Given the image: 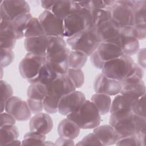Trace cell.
Listing matches in <instances>:
<instances>
[{
	"mask_svg": "<svg viewBox=\"0 0 146 146\" xmlns=\"http://www.w3.org/2000/svg\"><path fill=\"white\" fill-rule=\"evenodd\" d=\"M5 110L18 121H27L31 116V111L27 102L15 96H13L7 100Z\"/></svg>",
	"mask_w": 146,
	"mask_h": 146,
	"instance_id": "14",
	"label": "cell"
},
{
	"mask_svg": "<svg viewBox=\"0 0 146 146\" xmlns=\"http://www.w3.org/2000/svg\"><path fill=\"white\" fill-rule=\"evenodd\" d=\"M116 144V145H144L139 136L136 134L119 139Z\"/></svg>",
	"mask_w": 146,
	"mask_h": 146,
	"instance_id": "38",
	"label": "cell"
},
{
	"mask_svg": "<svg viewBox=\"0 0 146 146\" xmlns=\"http://www.w3.org/2000/svg\"><path fill=\"white\" fill-rule=\"evenodd\" d=\"M109 123L115 129L119 139L135 134L145 133V117L133 113L120 116L111 114Z\"/></svg>",
	"mask_w": 146,
	"mask_h": 146,
	"instance_id": "2",
	"label": "cell"
},
{
	"mask_svg": "<svg viewBox=\"0 0 146 146\" xmlns=\"http://www.w3.org/2000/svg\"><path fill=\"white\" fill-rule=\"evenodd\" d=\"M46 135L31 131L26 133L22 141L23 145H44Z\"/></svg>",
	"mask_w": 146,
	"mask_h": 146,
	"instance_id": "34",
	"label": "cell"
},
{
	"mask_svg": "<svg viewBox=\"0 0 146 146\" xmlns=\"http://www.w3.org/2000/svg\"><path fill=\"white\" fill-rule=\"evenodd\" d=\"M139 42L133 26L121 28V34L119 43L124 54L131 56L136 54L139 49Z\"/></svg>",
	"mask_w": 146,
	"mask_h": 146,
	"instance_id": "12",
	"label": "cell"
},
{
	"mask_svg": "<svg viewBox=\"0 0 146 146\" xmlns=\"http://www.w3.org/2000/svg\"><path fill=\"white\" fill-rule=\"evenodd\" d=\"M84 94L75 90L63 96L59 100L58 111L63 116H67L75 111L86 100Z\"/></svg>",
	"mask_w": 146,
	"mask_h": 146,
	"instance_id": "15",
	"label": "cell"
},
{
	"mask_svg": "<svg viewBox=\"0 0 146 146\" xmlns=\"http://www.w3.org/2000/svg\"><path fill=\"white\" fill-rule=\"evenodd\" d=\"M91 101L95 105L100 115H106L110 111L112 101L109 95L95 93L91 96Z\"/></svg>",
	"mask_w": 146,
	"mask_h": 146,
	"instance_id": "27",
	"label": "cell"
},
{
	"mask_svg": "<svg viewBox=\"0 0 146 146\" xmlns=\"http://www.w3.org/2000/svg\"><path fill=\"white\" fill-rule=\"evenodd\" d=\"M41 5L63 21L73 11L72 1H41Z\"/></svg>",
	"mask_w": 146,
	"mask_h": 146,
	"instance_id": "17",
	"label": "cell"
},
{
	"mask_svg": "<svg viewBox=\"0 0 146 146\" xmlns=\"http://www.w3.org/2000/svg\"><path fill=\"white\" fill-rule=\"evenodd\" d=\"M145 48H142L139 50L138 52V55H137V59H138V62L139 65L141 66L142 68H145Z\"/></svg>",
	"mask_w": 146,
	"mask_h": 146,
	"instance_id": "46",
	"label": "cell"
},
{
	"mask_svg": "<svg viewBox=\"0 0 146 146\" xmlns=\"http://www.w3.org/2000/svg\"><path fill=\"white\" fill-rule=\"evenodd\" d=\"M135 1H115L111 8L112 19L116 22L121 28L133 26V7Z\"/></svg>",
	"mask_w": 146,
	"mask_h": 146,
	"instance_id": "7",
	"label": "cell"
},
{
	"mask_svg": "<svg viewBox=\"0 0 146 146\" xmlns=\"http://www.w3.org/2000/svg\"><path fill=\"white\" fill-rule=\"evenodd\" d=\"M95 29L100 43L107 42L119 45L121 27L113 20L106 22Z\"/></svg>",
	"mask_w": 146,
	"mask_h": 146,
	"instance_id": "13",
	"label": "cell"
},
{
	"mask_svg": "<svg viewBox=\"0 0 146 146\" xmlns=\"http://www.w3.org/2000/svg\"><path fill=\"white\" fill-rule=\"evenodd\" d=\"M0 87L1 94V111L2 112L5 110L6 102L10 98L13 96V90L11 86L7 82L2 79L0 82Z\"/></svg>",
	"mask_w": 146,
	"mask_h": 146,
	"instance_id": "35",
	"label": "cell"
},
{
	"mask_svg": "<svg viewBox=\"0 0 146 146\" xmlns=\"http://www.w3.org/2000/svg\"><path fill=\"white\" fill-rule=\"evenodd\" d=\"M123 54H124L121 49L117 45L101 42L95 51L90 56V59L94 66L102 70L105 62L117 58Z\"/></svg>",
	"mask_w": 146,
	"mask_h": 146,
	"instance_id": "8",
	"label": "cell"
},
{
	"mask_svg": "<svg viewBox=\"0 0 146 146\" xmlns=\"http://www.w3.org/2000/svg\"><path fill=\"white\" fill-rule=\"evenodd\" d=\"M30 130L46 135L53 128V121L51 116L46 113L39 112L33 116L29 122Z\"/></svg>",
	"mask_w": 146,
	"mask_h": 146,
	"instance_id": "18",
	"label": "cell"
},
{
	"mask_svg": "<svg viewBox=\"0 0 146 146\" xmlns=\"http://www.w3.org/2000/svg\"><path fill=\"white\" fill-rule=\"evenodd\" d=\"M88 56L79 50H70L68 56V67L74 69H81L86 64Z\"/></svg>",
	"mask_w": 146,
	"mask_h": 146,
	"instance_id": "29",
	"label": "cell"
},
{
	"mask_svg": "<svg viewBox=\"0 0 146 146\" xmlns=\"http://www.w3.org/2000/svg\"><path fill=\"white\" fill-rule=\"evenodd\" d=\"M33 17L31 14L29 13L22 14L11 21V26L16 40L24 37L27 24Z\"/></svg>",
	"mask_w": 146,
	"mask_h": 146,
	"instance_id": "25",
	"label": "cell"
},
{
	"mask_svg": "<svg viewBox=\"0 0 146 146\" xmlns=\"http://www.w3.org/2000/svg\"><path fill=\"white\" fill-rule=\"evenodd\" d=\"M30 11V7L26 1H3L0 5L1 20L13 21L17 17Z\"/></svg>",
	"mask_w": 146,
	"mask_h": 146,
	"instance_id": "10",
	"label": "cell"
},
{
	"mask_svg": "<svg viewBox=\"0 0 146 146\" xmlns=\"http://www.w3.org/2000/svg\"><path fill=\"white\" fill-rule=\"evenodd\" d=\"M7 145H22V143H21V141L19 140L16 139V140H14L10 142Z\"/></svg>",
	"mask_w": 146,
	"mask_h": 146,
	"instance_id": "47",
	"label": "cell"
},
{
	"mask_svg": "<svg viewBox=\"0 0 146 146\" xmlns=\"http://www.w3.org/2000/svg\"><path fill=\"white\" fill-rule=\"evenodd\" d=\"M146 1H135L133 7V26L139 31L146 33Z\"/></svg>",
	"mask_w": 146,
	"mask_h": 146,
	"instance_id": "23",
	"label": "cell"
},
{
	"mask_svg": "<svg viewBox=\"0 0 146 146\" xmlns=\"http://www.w3.org/2000/svg\"><path fill=\"white\" fill-rule=\"evenodd\" d=\"M93 133L98 138L102 145L116 144L119 139L117 133L110 124L99 125L94 128Z\"/></svg>",
	"mask_w": 146,
	"mask_h": 146,
	"instance_id": "20",
	"label": "cell"
},
{
	"mask_svg": "<svg viewBox=\"0 0 146 146\" xmlns=\"http://www.w3.org/2000/svg\"><path fill=\"white\" fill-rule=\"evenodd\" d=\"M80 129L75 123L66 118L59 122L58 126V133L60 137L74 140L79 136Z\"/></svg>",
	"mask_w": 146,
	"mask_h": 146,
	"instance_id": "24",
	"label": "cell"
},
{
	"mask_svg": "<svg viewBox=\"0 0 146 146\" xmlns=\"http://www.w3.org/2000/svg\"><path fill=\"white\" fill-rule=\"evenodd\" d=\"M44 35H46L44 31L38 18L33 17L27 24L24 37L27 38Z\"/></svg>",
	"mask_w": 146,
	"mask_h": 146,
	"instance_id": "31",
	"label": "cell"
},
{
	"mask_svg": "<svg viewBox=\"0 0 146 146\" xmlns=\"http://www.w3.org/2000/svg\"><path fill=\"white\" fill-rule=\"evenodd\" d=\"M91 18L92 27L96 29L103 23L112 19L111 9L91 8Z\"/></svg>",
	"mask_w": 146,
	"mask_h": 146,
	"instance_id": "28",
	"label": "cell"
},
{
	"mask_svg": "<svg viewBox=\"0 0 146 146\" xmlns=\"http://www.w3.org/2000/svg\"><path fill=\"white\" fill-rule=\"evenodd\" d=\"M121 87L120 81L108 78L102 73L96 75L94 82V88L96 93L109 96L119 94Z\"/></svg>",
	"mask_w": 146,
	"mask_h": 146,
	"instance_id": "16",
	"label": "cell"
},
{
	"mask_svg": "<svg viewBox=\"0 0 146 146\" xmlns=\"http://www.w3.org/2000/svg\"><path fill=\"white\" fill-rule=\"evenodd\" d=\"M59 75L54 69L51 64L46 60L42 66L38 75L32 80L28 81L30 84L40 83L46 86L50 84Z\"/></svg>",
	"mask_w": 146,
	"mask_h": 146,
	"instance_id": "22",
	"label": "cell"
},
{
	"mask_svg": "<svg viewBox=\"0 0 146 146\" xmlns=\"http://www.w3.org/2000/svg\"><path fill=\"white\" fill-rule=\"evenodd\" d=\"M1 48H7L13 50L15 45L16 40L10 37L0 35Z\"/></svg>",
	"mask_w": 146,
	"mask_h": 146,
	"instance_id": "43",
	"label": "cell"
},
{
	"mask_svg": "<svg viewBox=\"0 0 146 146\" xmlns=\"http://www.w3.org/2000/svg\"><path fill=\"white\" fill-rule=\"evenodd\" d=\"M24 46L27 52L46 56L48 37L44 35L25 38Z\"/></svg>",
	"mask_w": 146,
	"mask_h": 146,
	"instance_id": "21",
	"label": "cell"
},
{
	"mask_svg": "<svg viewBox=\"0 0 146 146\" xmlns=\"http://www.w3.org/2000/svg\"><path fill=\"white\" fill-rule=\"evenodd\" d=\"M19 135V130L14 125H9L1 127L0 145H7L10 142L17 139Z\"/></svg>",
	"mask_w": 146,
	"mask_h": 146,
	"instance_id": "30",
	"label": "cell"
},
{
	"mask_svg": "<svg viewBox=\"0 0 146 146\" xmlns=\"http://www.w3.org/2000/svg\"><path fill=\"white\" fill-rule=\"evenodd\" d=\"M135 100L136 99L129 96L120 94L116 95L111 103V114L120 116L133 113L132 105Z\"/></svg>",
	"mask_w": 146,
	"mask_h": 146,
	"instance_id": "19",
	"label": "cell"
},
{
	"mask_svg": "<svg viewBox=\"0 0 146 146\" xmlns=\"http://www.w3.org/2000/svg\"><path fill=\"white\" fill-rule=\"evenodd\" d=\"M55 145H75V144L72 139L60 137L56 139L55 143Z\"/></svg>",
	"mask_w": 146,
	"mask_h": 146,
	"instance_id": "45",
	"label": "cell"
},
{
	"mask_svg": "<svg viewBox=\"0 0 146 146\" xmlns=\"http://www.w3.org/2000/svg\"><path fill=\"white\" fill-rule=\"evenodd\" d=\"M76 145H102L94 133H89L85 136L81 140H80Z\"/></svg>",
	"mask_w": 146,
	"mask_h": 146,
	"instance_id": "40",
	"label": "cell"
},
{
	"mask_svg": "<svg viewBox=\"0 0 146 146\" xmlns=\"http://www.w3.org/2000/svg\"><path fill=\"white\" fill-rule=\"evenodd\" d=\"M47 87V94L43 100L44 110L48 113L58 111L59 100L64 95L76 90V87L67 75L58 76Z\"/></svg>",
	"mask_w": 146,
	"mask_h": 146,
	"instance_id": "1",
	"label": "cell"
},
{
	"mask_svg": "<svg viewBox=\"0 0 146 146\" xmlns=\"http://www.w3.org/2000/svg\"><path fill=\"white\" fill-rule=\"evenodd\" d=\"M144 71L138 64L134 63L132 68L127 75L120 81L121 85L135 83L143 80Z\"/></svg>",
	"mask_w": 146,
	"mask_h": 146,
	"instance_id": "32",
	"label": "cell"
},
{
	"mask_svg": "<svg viewBox=\"0 0 146 146\" xmlns=\"http://www.w3.org/2000/svg\"><path fill=\"white\" fill-rule=\"evenodd\" d=\"M120 94L132 97L136 99L145 95V85L143 80L137 83L122 85Z\"/></svg>",
	"mask_w": 146,
	"mask_h": 146,
	"instance_id": "26",
	"label": "cell"
},
{
	"mask_svg": "<svg viewBox=\"0 0 146 146\" xmlns=\"http://www.w3.org/2000/svg\"><path fill=\"white\" fill-rule=\"evenodd\" d=\"M115 1L112 0H96L91 1L92 7L103 9H111L114 5Z\"/></svg>",
	"mask_w": 146,
	"mask_h": 146,
	"instance_id": "42",
	"label": "cell"
},
{
	"mask_svg": "<svg viewBox=\"0 0 146 146\" xmlns=\"http://www.w3.org/2000/svg\"><path fill=\"white\" fill-rule=\"evenodd\" d=\"M74 83L76 88L81 87L84 82V75L81 69L69 68L66 74Z\"/></svg>",
	"mask_w": 146,
	"mask_h": 146,
	"instance_id": "36",
	"label": "cell"
},
{
	"mask_svg": "<svg viewBox=\"0 0 146 146\" xmlns=\"http://www.w3.org/2000/svg\"><path fill=\"white\" fill-rule=\"evenodd\" d=\"M67 43L73 50H79L91 56L100 44L95 29L89 28L67 38Z\"/></svg>",
	"mask_w": 146,
	"mask_h": 146,
	"instance_id": "5",
	"label": "cell"
},
{
	"mask_svg": "<svg viewBox=\"0 0 146 146\" xmlns=\"http://www.w3.org/2000/svg\"><path fill=\"white\" fill-rule=\"evenodd\" d=\"M16 119L7 112H2L1 114V127L9 125H14Z\"/></svg>",
	"mask_w": 146,
	"mask_h": 146,
	"instance_id": "44",
	"label": "cell"
},
{
	"mask_svg": "<svg viewBox=\"0 0 146 146\" xmlns=\"http://www.w3.org/2000/svg\"><path fill=\"white\" fill-rule=\"evenodd\" d=\"M145 95L135 100L132 105V111L135 115L145 117Z\"/></svg>",
	"mask_w": 146,
	"mask_h": 146,
	"instance_id": "37",
	"label": "cell"
},
{
	"mask_svg": "<svg viewBox=\"0 0 146 146\" xmlns=\"http://www.w3.org/2000/svg\"><path fill=\"white\" fill-rule=\"evenodd\" d=\"M38 19L47 36L64 37L63 21L51 11L44 10L39 15Z\"/></svg>",
	"mask_w": 146,
	"mask_h": 146,
	"instance_id": "11",
	"label": "cell"
},
{
	"mask_svg": "<svg viewBox=\"0 0 146 146\" xmlns=\"http://www.w3.org/2000/svg\"><path fill=\"white\" fill-rule=\"evenodd\" d=\"M14 59V53L12 50L1 48V67H6L9 66Z\"/></svg>",
	"mask_w": 146,
	"mask_h": 146,
	"instance_id": "39",
	"label": "cell"
},
{
	"mask_svg": "<svg viewBox=\"0 0 146 146\" xmlns=\"http://www.w3.org/2000/svg\"><path fill=\"white\" fill-rule=\"evenodd\" d=\"M91 8L73 9L63 20L64 37L68 38L84 30L92 28L90 13Z\"/></svg>",
	"mask_w": 146,
	"mask_h": 146,
	"instance_id": "4",
	"label": "cell"
},
{
	"mask_svg": "<svg viewBox=\"0 0 146 146\" xmlns=\"http://www.w3.org/2000/svg\"><path fill=\"white\" fill-rule=\"evenodd\" d=\"M134 63L131 56L123 54L105 62L102 68V73L108 78L120 82L129 72Z\"/></svg>",
	"mask_w": 146,
	"mask_h": 146,
	"instance_id": "6",
	"label": "cell"
},
{
	"mask_svg": "<svg viewBox=\"0 0 146 146\" xmlns=\"http://www.w3.org/2000/svg\"><path fill=\"white\" fill-rule=\"evenodd\" d=\"M26 102L32 113L36 114L37 113L41 112L44 109L43 100H33L27 98Z\"/></svg>",
	"mask_w": 146,
	"mask_h": 146,
	"instance_id": "41",
	"label": "cell"
},
{
	"mask_svg": "<svg viewBox=\"0 0 146 146\" xmlns=\"http://www.w3.org/2000/svg\"><path fill=\"white\" fill-rule=\"evenodd\" d=\"M100 114L95 105L86 100L75 111L68 114L67 118L75 123L80 128L93 129L99 125Z\"/></svg>",
	"mask_w": 146,
	"mask_h": 146,
	"instance_id": "3",
	"label": "cell"
},
{
	"mask_svg": "<svg viewBox=\"0 0 146 146\" xmlns=\"http://www.w3.org/2000/svg\"><path fill=\"white\" fill-rule=\"evenodd\" d=\"M46 94L47 87L38 83L31 84L27 90V98L33 100L43 101Z\"/></svg>",
	"mask_w": 146,
	"mask_h": 146,
	"instance_id": "33",
	"label": "cell"
},
{
	"mask_svg": "<svg viewBox=\"0 0 146 146\" xmlns=\"http://www.w3.org/2000/svg\"><path fill=\"white\" fill-rule=\"evenodd\" d=\"M45 60L44 55L27 52L19 64V70L22 77L27 81L35 78Z\"/></svg>",
	"mask_w": 146,
	"mask_h": 146,
	"instance_id": "9",
	"label": "cell"
}]
</instances>
